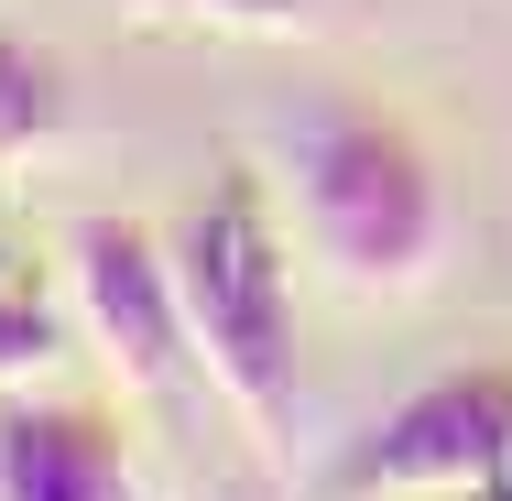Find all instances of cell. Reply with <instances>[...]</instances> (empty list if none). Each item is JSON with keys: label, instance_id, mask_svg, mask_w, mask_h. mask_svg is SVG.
I'll return each mask as SVG.
<instances>
[{"label": "cell", "instance_id": "6da1fadb", "mask_svg": "<svg viewBox=\"0 0 512 501\" xmlns=\"http://www.w3.org/2000/svg\"><path fill=\"white\" fill-rule=\"evenodd\" d=\"M284 186L306 251L360 295H425L447 262V175L393 109L316 99L284 120Z\"/></svg>", "mask_w": 512, "mask_h": 501}, {"label": "cell", "instance_id": "7a4b0ae2", "mask_svg": "<svg viewBox=\"0 0 512 501\" xmlns=\"http://www.w3.org/2000/svg\"><path fill=\"white\" fill-rule=\"evenodd\" d=\"M175 295H186V338L197 371L229 393V414L284 447L295 425V273H284V229L251 164H229L175 229Z\"/></svg>", "mask_w": 512, "mask_h": 501}, {"label": "cell", "instance_id": "3957f363", "mask_svg": "<svg viewBox=\"0 0 512 501\" xmlns=\"http://www.w3.org/2000/svg\"><path fill=\"white\" fill-rule=\"evenodd\" d=\"M512 458V371L480 360V371H447L404 393L382 425H360L327 469V501H414V491H480Z\"/></svg>", "mask_w": 512, "mask_h": 501}, {"label": "cell", "instance_id": "277c9868", "mask_svg": "<svg viewBox=\"0 0 512 501\" xmlns=\"http://www.w3.org/2000/svg\"><path fill=\"white\" fill-rule=\"evenodd\" d=\"M66 284H77V316H88V338L109 349V371L131 382V393H175L186 382V360H197V338H186V295H175V240L164 229H142V218H77L66 229Z\"/></svg>", "mask_w": 512, "mask_h": 501}, {"label": "cell", "instance_id": "5b68a950", "mask_svg": "<svg viewBox=\"0 0 512 501\" xmlns=\"http://www.w3.org/2000/svg\"><path fill=\"white\" fill-rule=\"evenodd\" d=\"M0 501H142L99 403H0Z\"/></svg>", "mask_w": 512, "mask_h": 501}, {"label": "cell", "instance_id": "8992f818", "mask_svg": "<svg viewBox=\"0 0 512 501\" xmlns=\"http://www.w3.org/2000/svg\"><path fill=\"white\" fill-rule=\"evenodd\" d=\"M66 109H77L66 66H55L44 44L0 33V164H22L33 142H55V131H66Z\"/></svg>", "mask_w": 512, "mask_h": 501}, {"label": "cell", "instance_id": "52a82bcc", "mask_svg": "<svg viewBox=\"0 0 512 501\" xmlns=\"http://www.w3.org/2000/svg\"><path fill=\"white\" fill-rule=\"evenodd\" d=\"M55 349H66V316L33 295V284H11V273H0V382H33Z\"/></svg>", "mask_w": 512, "mask_h": 501}, {"label": "cell", "instance_id": "ba28073f", "mask_svg": "<svg viewBox=\"0 0 512 501\" xmlns=\"http://www.w3.org/2000/svg\"><path fill=\"white\" fill-rule=\"evenodd\" d=\"M131 11H153V22H218V33H284L306 0H131Z\"/></svg>", "mask_w": 512, "mask_h": 501}, {"label": "cell", "instance_id": "9c48e42d", "mask_svg": "<svg viewBox=\"0 0 512 501\" xmlns=\"http://www.w3.org/2000/svg\"><path fill=\"white\" fill-rule=\"evenodd\" d=\"M480 501H512V458H502V469H491V480H480Z\"/></svg>", "mask_w": 512, "mask_h": 501}]
</instances>
